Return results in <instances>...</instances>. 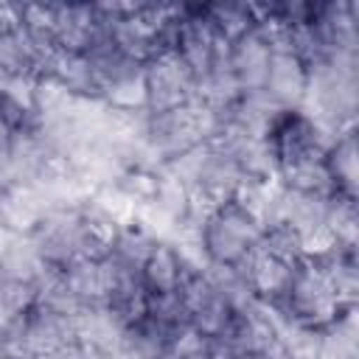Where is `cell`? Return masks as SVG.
<instances>
[{"instance_id":"cell-1","label":"cell","mask_w":359,"mask_h":359,"mask_svg":"<svg viewBox=\"0 0 359 359\" xmlns=\"http://www.w3.org/2000/svg\"><path fill=\"white\" fill-rule=\"evenodd\" d=\"M208 266H241L264 238V224L238 199L216 205L196 227Z\"/></svg>"},{"instance_id":"cell-2","label":"cell","mask_w":359,"mask_h":359,"mask_svg":"<svg viewBox=\"0 0 359 359\" xmlns=\"http://www.w3.org/2000/svg\"><path fill=\"white\" fill-rule=\"evenodd\" d=\"M266 306H272L280 314H286L289 320L311 325V328H325L345 309L337 300V292H334L325 269L314 258H300L292 269L286 294L278 303H266Z\"/></svg>"},{"instance_id":"cell-3","label":"cell","mask_w":359,"mask_h":359,"mask_svg":"<svg viewBox=\"0 0 359 359\" xmlns=\"http://www.w3.org/2000/svg\"><path fill=\"white\" fill-rule=\"evenodd\" d=\"M146 112H165L196 98V81L177 50L154 53L143 62Z\"/></svg>"},{"instance_id":"cell-4","label":"cell","mask_w":359,"mask_h":359,"mask_svg":"<svg viewBox=\"0 0 359 359\" xmlns=\"http://www.w3.org/2000/svg\"><path fill=\"white\" fill-rule=\"evenodd\" d=\"M104 36H107V28H104V17L98 6H87V3L56 6V22H53L56 50L87 53Z\"/></svg>"},{"instance_id":"cell-5","label":"cell","mask_w":359,"mask_h":359,"mask_svg":"<svg viewBox=\"0 0 359 359\" xmlns=\"http://www.w3.org/2000/svg\"><path fill=\"white\" fill-rule=\"evenodd\" d=\"M269 59H272V48L266 42V36L258 31V25L230 42V70L236 76L241 95L264 90Z\"/></svg>"},{"instance_id":"cell-6","label":"cell","mask_w":359,"mask_h":359,"mask_svg":"<svg viewBox=\"0 0 359 359\" xmlns=\"http://www.w3.org/2000/svg\"><path fill=\"white\" fill-rule=\"evenodd\" d=\"M306 76H309V67L294 50H272L261 93L278 109H300L306 95Z\"/></svg>"},{"instance_id":"cell-7","label":"cell","mask_w":359,"mask_h":359,"mask_svg":"<svg viewBox=\"0 0 359 359\" xmlns=\"http://www.w3.org/2000/svg\"><path fill=\"white\" fill-rule=\"evenodd\" d=\"M188 269L194 266H188L180 247L168 238H160L146 255V261L140 264V280L146 294H177Z\"/></svg>"},{"instance_id":"cell-8","label":"cell","mask_w":359,"mask_h":359,"mask_svg":"<svg viewBox=\"0 0 359 359\" xmlns=\"http://www.w3.org/2000/svg\"><path fill=\"white\" fill-rule=\"evenodd\" d=\"M250 292L261 300V303H278L283 294H286V286H289V278H292V269L294 264L272 255L269 250H264L261 244L250 252V258L238 266Z\"/></svg>"},{"instance_id":"cell-9","label":"cell","mask_w":359,"mask_h":359,"mask_svg":"<svg viewBox=\"0 0 359 359\" xmlns=\"http://www.w3.org/2000/svg\"><path fill=\"white\" fill-rule=\"evenodd\" d=\"M53 79L59 87L79 98H98V79L93 73V65L87 53H73V50H53L45 65L39 79Z\"/></svg>"},{"instance_id":"cell-10","label":"cell","mask_w":359,"mask_h":359,"mask_svg":"<svg viewBox=\"0 0 359 359\" xmlns=\"http://www.w3.org/2000/svg\"><path fill=\"white\" fill-rule=\"evenodd\" d=\"M45 59L17 22L0 25V79H39Z\"/></svg>"},{"instance_id":"cell-11","label":"cell","mask_w":359,"mask_h":359,"mask_svg":"<svg viewBox=\"0 0 359 359\" xmlns=\"http://www.w3.org/2000/svg\"><path fill=\"white\" fill-rule=\"evenodd\" d=\"M275 180L286 191H297V194H309V196H334L337 194L334 180H331V171H328L323 154H314V157H303V160L278 165Z\"/></svg>"},{"instance_id":"cell-12","label":"cell","mask_w":359,"mask_h":359,"mask_svg":"<svg viewBox=\"0 0 359 359\" xmlns=\"http://www.w3.org/2000/svg\"><path fill=\"white\" fill-rule=\"evenodd\" d=\"M62 278L79 306H98L107 300L104 258H76L67 266H62Z\"/></svg>"},{"instance_id":"cell-13","label":"cell","mask_w":359,"mask_h":359,"mask_svg":"<svg viewBox=\"0 0 359 359\" xmlns=\"http://www.w3.org/2000/svg\"><path fill=\"white\" fill-rule=\"evenodd\" d=\"M323 157H325V165L331 171L337 194L356 199V132H353V126L339 132Z\"/></svg>"},{"instance_id":"cell-14","label":"cell","mask_w":359,"mask_h":359,"mask_svg":"<svg viewBox=\"0 0 359 359\" xmlns=\"http://www.w3.org/2000/svg\"><path fill=\"white\" fill-rule=\"evenodd\" d=\"M325 230L331 233L337 247L356 250V233H359V213H356V199L345 194H334L328 199L325 210Z\"/></svg>"},{"instance_id":"cell-15","label":"cell","mask_w":359,"mask_h":359,"mask_svg":"<svg viewBox=\"0 0 359 359\" xmlns=\"http://www.w3.org/2000/svg\"><path fill=\"white\" fill-rule=\"evenodd\" d=\"M36 283L25 278H6L0 275V320L20 323L25 314L36 309Z\"/></svg>"},{"instance_id":"cell-16","label":"cell","mask_w":359,"mask_h":359,"mask_svg":"<svg viewBox=\"0 0 359 359\" xmlns=\"http://www.w3.org/2000/svg\"><path fill=\"white\" fill-rule=\"evenodd\" d=\"M205 11H208V20L213 22L216 34L227 42H233L244 31L255 28V14H252V6H247V3H216V6H205Z\"/></svg>"},{"instance_id":"cell-17","label":"cell","mask_w":359,"mask_h":359,"mask_svg":"<svg viewBox=\"0 0 359 359\" xmlns=\"http://www.w3.org/2000/svg\"><path fill=\"white\" fill-rule=\"evenodd\" d=\"M11 126L0 121V191L11 188L14 180H11V163H8V146H11Z\"/></svg>"},{"instance_id":"cell-18","label":"cell","mask_w":359,"mask_h":359,"mask_svg":"<svg viewBox=\"0 0 359 359\" xmlns=\"http://www.w3.org/2000/svg\"><path fill=\"white\" fill-rule=\"evenodd\" d=\"M255 359H292V356L286 353V348H283L280 342H275V345H269L264 353H258Z\"/></svg>"}]
</instances>
